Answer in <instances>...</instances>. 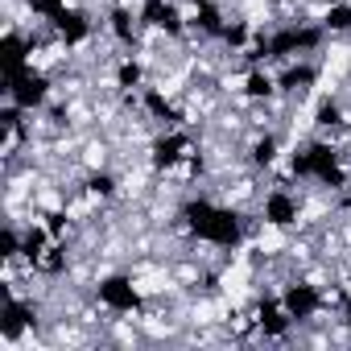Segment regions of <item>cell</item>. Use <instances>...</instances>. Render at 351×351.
<instances>
[{
  "mask_svg": "<svg viewBox=\"0 0 351 351\" xmlns=\"http://www.w3.org/2000/svg\"><path fill=\"white\" fill-rule=\"evenodd\" d=\"M87 191H91L95 199H112V195H116V178H112V173H91V178H87Z\"/></svg>",
  "mask_w": 351,
  "mask_h": 351,
  "instance_id": "obj_26",
  "label": "cell"
},
{
  "mask_svg": "<svg viewBox=\"0 0 351 351\" xmlns=\"http://www.w3.org/2000/svg\"><path fill=\"white\" fill-rule=\"evenodd\" d=\"M99 302H104L108 310H116V314H132V310H141V293H136L132 277H124V273H112V277L99 281Z\"/></svg>",
  "mask_w": 351,
  "mask_h": 351,
  "instance_id": "obj_5",
  "label": "cell"
},
{
  "mask_svg": "<svg viewBox=\"0 0 351 351\" xmlns=\"http://www.w3.org/2000/svg\"><path fill=\"white\" fill-rule=\"evenodd\" d=\"M50 25H54V34H58L66 46H83V42L91 38V21H87V13H83V9H71V5H66Z\"/></svg>",
  "mask_w": 351,
  "mask_h": 351,
  "instance_id": "obj_12",
  "label": "cell"
},
{
  "mask_svg": "<svg viewBox=\"0 0 351 351\" xmlns=\"http://www.w3.org/2000/svg\"><path fill=\"white\" fill-rule=\"evenodd\" d=\"M281 302H285V310H289L293 322H310V318L322 310V293H318L310 281H293V285H285Z\"/></svg>",
  "mask_w": 351,
  "mask_h": 351,
  "instance_id": "obj_8",
  "label": "cell"
},
{
  "mask_svg": "<svg viewBox=\"0 0 351 351\" xmlns=\"http://www.w3.org/2000/svg\"><path fill=\"white\" fill-rule=\"evenodd\" d=\"M256 326L265 330V339H285L289 326H293V318H289V310H285L281 298H265L256 306Z\"/></svg>",
  "mask_w": 351,
  "mask_h": 351,
  "instance_id": "obj_11",
  "label": "cell"
},
{
  "mask_svg": "<svg viewBox=\"0 0 351 351\" xmlns=\"http://www.w3.org/2000/svg\"><path fill=\"white\" fill-rule=\"evenodd\" d=\"M153 165L157 169H173V165H182V161H191V136L186 132H178V128H169L165 136H157L153 141Z\"/></svg>",
  "mask_w": 351,
  "mask_h": 351,
  "instance_id": "obj_9",
  "label": "cell"
},
{
  "mask_svg": "<svg viewBox=\"0 0 351 351\" xmlns=\"http://www.w3.org/2000/svg\"><path fill=\"white\" fill-rule=\"evenodd\" d=\"M219 42H223V46H232V50H248V25H244V21H232V25H223Z\"/></svg>",
  "mask_w": 351,
  "mask_h": 351,
  "instance_id": "obj_23",
  "label": "cell"
},
{
  "mask_svg": "<svg viewBox=\"0 0 351 351\" xmlns=\"http://www.w3.org/2000/svg\"><path fill=\"white\" fill-rule=\"evenodd\" d=\"M141 25H149V29H157V34H169V38H182V13H178V5L173 0H145L141 5Z\"/></svg>",
  "mask_w": 351,
  "mask_h": 351,
  "instance_id": "obj_6",
  "label": "cell"
},
{
  "mask_svg": "<svg viewBox=\"0 0 351 351\" xmlns=\"http://www.w3.org/2000/svg\"><path fill=\"white\" fill-rule=\"evenodd\" d=\"M42 223H46V232H50L54 240H66V215L50 211V215H42Z\"/></svg>",
  "mask_w": 351,
  "mask_h": 351,
  "instance_id": "obj_29",
  "label": "cell"
},
{
  "mask_svg": "<svg viewBox=\"0 0 351 351\" xmlns=\"http://www.w3.org/2000/svg\"><path fill=\"white\" fill-rule=\"evenodd\" d=\"M244 95H248V99H273V95H277V79H273L265 66H252V71L244 75Z\"/></svg>",
  "mask_w": 351,
  "mask_h": 351,
  "instance_id": "obj_19",
  "label": "cell"
},
{
  "mask_svg": "<svg viewBox=\"0 0 351 351\" xmlns=\"http://www.w3.org/2000/svg\"><path fill=\"white\" fill-rule=\"evenodd\" d=\"M261 215L269 228H293L298 223V199L289 191H269L261 203Z\"/></svg>",
  "mask_w": 351,
  "mask_h": 351,
  "instance_id": "obj_10",
  "label": "cell"
},
{
  "mask_svg": "<svg viewBox=\"0 0 351 351\" xmlns=\"http://www.w3.org/2000/svg\"><path fill=\"white\" fill-rule=\"evenodd\" d=\"M314 124H318V128H339V124H343V112H339V104H330V99H326V104L318 108Z\"/></svg>",
  "mask_w": 351,
  "mask_h": 351,
  "instance_id": "obj_28",
  "label": "cell"
},
{
  "mask_svg": "<svg viewBox=\"0 0 351 351\" xmlns=\"http://www.w3.org/2000/svg\"><path fill=\"white\" fill-rule=\"evenodd\" d=\"M182 223L191 236H199L203 244H215V248H236L244 240V219L240 211L232 207H219L211 199H191L182 207Z\"/></svg>",
  "mask_w": 351,
  "mask_h": 351,
  "instance_id": "obj_1",
  "label": "cell"
},
{
  "mask_svg": "<svg viewBox=\"0 0 351 351\" xmlns=\"http://www.w3.org/2000/svg\"><path fill=\"white\" fill-rule=\"evenodd\" d=\"M322 25H281V29H273V34H261L244 54H248V62L252 66H261V62H269V58H298V54H310V50H318L322 46Z\"/></svg>",
  "mask_w": 351,
  "mask_h": 351,
  "instance_id": "obj_2",
  "label": "cell"
},
{
  "mask_svg": "<svg viewBox=\"0 0 351 351\" xmlns=\"http://www.w3.org/2000/svg\"><path fill=\"white\" fill-rule=\"evenodd\" d=\"M269 5H285V0H269Z\"/></svg>",
  "mask_w": 351,
  "mask_h": 351,
  "instance_id": "obj_30",
  "label": "cell"
},
{
  "mask_svg": "<svg viewBox=\"0 0 351 351\" xmlns=\"http://www.w3.org/2000/svg\"><path fill=\"white\" fill-rule=\"evenodd\" d=\"M5 99H13V104L25 108V112H38V108H46V99H50V79H46L42 71L25 66L21 75H9V79H5Z\"/></svg>",
  "mask_w": 351,
  "mask_h": 351,
  "instance_id": "obj_4",
  "label": "cell"
},
{
  "mask_svg": "<svg viewBox=\"0 0 351 351\" xmlns=\"http://www.w3.org/2000/svg\"><path fill=\"white\" fill-rule=\"evenodd\" d=\"M289 169L298 173V178H314L318 186H330V191H343V186H347L343 157H339V149L326 145V141H314V145L298 149L293 161H289Z\"/></svg>",
  "mask_w": 351,
  "mask_h": 351,
  "instance_id": "obj_3",
  "label": "cell"
},
{
  "mask_svg": "<svg viewBox=\"0 0 351 351\" xmlns=\"http://www.w3.org/2000/svg\"><path fill=\"white\" fill-rule=\"evenodd\" d=\"M116 83H120L124 91H132V87H141V83H145V71H141V62H132V58H124V62L116 66Z\"/></svg>",
  "mask_w": 351,
  "mask_h": 351,
  "instance_id": "obj_22",
  "label": "cell"
},
{
  "mask_svg": "<svg viewBox=\"0 0 351 351\" xmlns=\"http://www.w3.org/2000/svg\"><path fill=\"white\" fill-rule=\"evenodd\" d=\"M54 244V236L46 232V223H34V228H25L21 232V256L29 261V265H38L42 261V252Z\"/></svg>",
  "mask_w": 351,
  "mask_h": 351,
  "instance_id": "obj_18",
  "label": "cell"
},
{
  "mask_svg": "<svg viewBox=\"0 0 351 351\" xmlns=\"http://www.w3.org/2000/svg\"><path fill=\"white\" fill-rule=\"evenodd\" d=\"M29 54H34V42L21 38L17 29H9V34H5V79H9V75H21L25 66H34Z\"/></svg>",
  "mask_w": 351,
  "mask_h": 351,
  "instance_id": "obj_14",
  "label": "cell"
},
{
  "mask_svg": "<svg viewBox=\"0 0 351 351\" xmlns=\"http://www.w3.org/2000/svg\"><path fill=\"white\" fill-rule=\"evenodd\" d=\"M62 9H66V0H29V13L42 17V21H54Z\"/></svg>",
  "mask_w": 351,
  "mask_h": 351,
  "instance_id": "obj_27",
  "label": "cell"
},
{
  "mask_svg": "<svg viewBox=\"0 0 351 351\" xmlns=\"http://www.w3.org/2000/svg\"><path fill=\"white\" fill-rule=\"evenodd\" d=\"M141 99H145V112H149L153 120H161L165 128H178V124H182V112L173 108V104H169L157 87H145V95H141Z\"/></svg>",
  "mask_w": 351,
  "mask_h": 351,
  "instance_id": "obj_15",
  "label": "cell"
},
{
  "mask_svg": "<svg viewBox=\"0 0 351 351\" xmlns=\"http://www.w3.org/2000/svg\"><path fill=\"white\" fill-rule=\"evenodd\" d=\"M322 29L326 34H351V0H335L322 13Z\"/></svg>",
  "mask_w": 351,
  "mask_h": 351,
  "instance_id": "obj_20",
  "label": "cell"
},
{
  "mask_svg": "<svg viewBox=\"0 0 351 351\" xmlns=\"http://www.w3.org/2000/svg\"><path fill=\"white\" fill-rule=\"evenodd\" d=\"M223 13H219V5L215 0H195V29L199 34H207V38H219L223 34Z\"/></svg>",
  "mask_w": 351,
  "mask_h": 351,
  "instance_id": "obj_17",
  "label": "cell"
},
{
  "mask_svg": "<svg viewBox=\"0 0 351 351\" xmlns=\"http://www.w3.org/2000/svg\"><path fill=\"white\" fill-rule=\"evenodd\" d=\"M34 322H38V310H34L29 302H21L13 289H5V310H0V339L13 343V339H21V330L34 326Z\"/></svg>",
  "mask_w": 351,
  "mask_h": 351,
  "instance_id": "obj_7",
  "label": "cell"
},
{
  "mask_svg": "<svg viewBox=\"0 0 351 351\" xmlns=\"http://www.w3.org/2000/svg\"><path fill=\"white\" fill-rule=\"evenodd\" d=\"M0 256H5V261H17L21 256V228L17 223H9L5 236H0Z\"/></svg>",
  "mask_w": 351,
  "mask_h": 351,
  "instance_id": "obj_24",
  "label": "cell"
},
{
  "mask_svg": "<svg viewBox=\"0 0 351 351\" xmlns=\"http://www.w3.org/2000/svg\"><path fill=\"white\" fill-rule=\"evenodd\" d=\"M314 79H318V71H314V62H289L281 75H277V91L281 95H306L310 87H314Z\"/></svg>",
  "mask_w": 351,
  "mask_h": 351,
  "instance_id": "obj_13",
  "label": "cell"
},
{
  "mask_svg": "<svg viewBox=\"0 0 351 351\" xmlns=\"http://www.w3.org/2000/svg\"><path fill=\"white\" fill-rule=\"evenodd\" d=\"M34 269H38V273H50V277L62 273V269H66V248H62V240H54V244L42 252V261H38Z\"/></svg>",
  "mask_w": 351,
  "mask_h": 351,
  "instance_id": "obj_21",
  "label": "cell"
},
{
  "mask_svg": "<svg viewBox=\"0 0 351 351\" xmlns=\"http://www.w3.org/2000/svg\"><path fill=\"white\" fill-rule=\"evenodd\" d=\"M136 21H141V17H132L124 5H116V9L108 13V29H112V38H116L120 46H128V50L136 46Z\"/></svg>",
  "mask_w": 351,
  "mask_h": 351,
  "instance_id": "obj_16",
  "label": "cell"
},
{
  "mask_svg": "<svg viewBox=\"0 0 351 351\" xmlns=\"http://www.w3.org/2000/svg\"><path fill=\"white\" fill-rule=\"evenodd\" d=\"M277 161V136H261L252 145V165H273Z\"/></svg>",
  "mask_w": 351,
  "mask_h": 351,
  "instance_id": "obj_25",
  "label": "cell"
}]
</instances>
